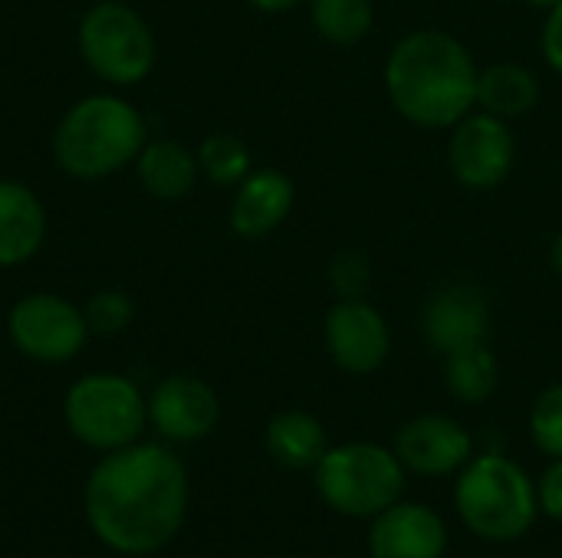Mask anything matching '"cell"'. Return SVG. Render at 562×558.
I'll use <instances>...</instances> for the list:
<instances>
[{
	"instance_id": "cell-17",
	"label": "cell",
	"mask_w": 562,
	"mask_h": 558,
	"mask_svg": "<svg viewBox=\"0 0 562 558\" xmlns=\"http://www.w3.org/2000/svg\"><path fill=\"white\" fill-rule=\"evenodd\" d=\"M135 171L142 187L158 201H181L198 184V155L184 148L175 138H155L145 141V148L135 158Z\"/></svg>"
},
{
	"instance_id": "cell-9",
	"label": "cell",
	"mask_w": 562,
	"mask_h": 558,
	"mask_svg": "<svg viewBox=\"0 0 562 558\" xmlns=\"http://www.w3.org/2000/svg\"><path fill=\"white\" fill-rule=\"evenodd\" d=\"M517 161V138L510 122L474 109L464 115L448 138V164L461 187L494 191L501 187Z\"/></svg>"
},
{
	"instance_id": "cell-28",
	"label": "cell",
	"mask_w": 562,
	"mask_h": 558,
	"mask_svg": "<svg viewBox=\"0 0 562 558\" xmlns=\"http://www.w3.org/2000/svg\"><path fill=\"white\" fill-rule=\"evenodd\" d=\"M247 3L254 10H260V13H286V10H296L306 0H247Z\"/></svg>"
},
{
	"instance_id": "cell-12",
	"label": "cell",
	"mask_w": 562,
	"mask_h": 558,
	"mask_svg": "<svg viewBox=\"0 0 562 558\" xmlns=\"http://www.w3.org/2000/svg\"><path fill=\"white\" fill-rule=\"evenodd\" d=\"M487 332H491V303L471 283L441 286L435 296H428L422 309V335L441 355L474 342H487Z\"/></svg>"
},
{
	"instance_id": "cell-15",
	"label": "cell",
	"mask_w": 562,
	"mask_h": 558,
	"mask_svg": "<svg viewBox=\"0 0 562 558\" xmlns=\"http://www.w3.org/2000/svg\"><path fill=\"white\" fill-rule=\"evenodd\" d=\"M296 187L293 181L277 168L250 171L231 201V230L244 240H260L273 234L293 210Z\"/></svg>"
},
{
	"instance_id": "cell-8",
	"label": "cell",
	"mask_w": 562,
	"mask_h": 558,
	"mask_svg": "<svg viewBox=\"0 0 562 558\" xmlns=\"http://www.w3.org/2000/svg\"><path fill=\"white\" fill-rule=\"evenodd\" d=\"M7 335L16 352L33 362L59 365L82 352L89 339L86 316L76 303L56 293H30L13 303L7 316Z\"/></svg>"
},
{
	"instance_id": "cell-6",
	"label": "cell",
	"mask_w": 562,
	"mask_h": 558,
	"mask_svg": "<svg viewBox=\"0 0 562 558\" xmlns=\"http://www.w3.org/2000/svg\"><path fill=\"white\" fill-rule=\"evenodd\" d=\"M76 46L86 66L112 86H135L148 79L158 59L155 33L138 10L122 0L92 3L76 30Z\"/></svg>"
},
{
	"instance_id": "cell-19",
	"label": "cell",
	"mask_w": 562,
	"mask_h": 558,
	"mask_svg": "<svg viewBox=\"0 0 562 558\" xmlns=\"http://www.w3.org/2000/svg\"><path fill=\"white\" fill-rule=\"evenodd\" d=\"M267 451L286 470H313L329 451L326 428L306 411H283L267 424Z\"/></svg>"
},
{
	"instance_id": "cell-14",
	"label": "cell",
	"mask_w": 562,
	"mask_h": 558,
	"mask_svg": "<svg viewBox=\"0 0 562 558\" xmlns=\"http://www.w3.org/2000/svg\"><path fill=\"white\" fill-rule=\"evenodd\" d=\"M148 418L168 441H201L221 418V401L211 385L191 375L165 378L148 398Z\"/></svg>"
},
{
	"instance_id": "cell-24",
	"label": "cell",
	"mask_w": 562,
	"mask_h": 558,
	"mask_svg": "<svg viewBox=\"0 0 562 558\" xmlns=\"http://www.w3.org/2000/svg\"><path fill=\"white\" fill-rule=\"evenodd\" d=\"M82 316H86L89 332H95V335H115V332H122L132 322L135 306H132V299L122 289H99L82 306Z\"/></svg>"
},
{
	"instance_id": "cell-4",
	"label": "cell",
	"mask_w": 562,
	"mask_h": 558,
	"mask_svg": "<svg viewBox=\"0 0 562 558\" xmlns=\"http://www.w3.org/2000/svg\"><path fill=\"white\" fill-rule=\"evenodd\" d=\"M454 506L474 536L487 543H514L530 533L540 500L530 474L517 460L481 454L458 474Z\"/></svg>"
},
{
	"instance_id": "cell-16",
	"label": "cell",
	"mask_w": 562,
	"mask_h": 558,
	"mask_svg": "<svg viewBox=\"0 0 562 558\" xmlns=\"http://www.w3.org/2000/svg\"><path fill=\"white\" fill-rule=\"evenodd\" d=\"M46 240V207L33 187L0 178V270L20 266L40 253Z\"/></svg>"
},
{
	"instance_id": "cell-25",
	"label": "cell",
	"mask_w": 562,
	"mask_h": 558,
	"mask_svg": "<svg viewBox=\"0 0 562 558\" xmlns=\"http://www.w3.org/2000/svg\"><path fill=\"white\" fill-rule=\"evenodd\" d=\"M329 286L339 299H366L372 286V263L359 250H342L329 263Z\"/></svg>"
},
{
	"instance_id": "cell-3",
	"label": "cell",
	"mask_w": 562,
	"mask_h": 558,
	"mask_svg": "<svg viewBox=\"0 0 562 558\" xmlns=\"http://www.w3.org/2000/svg\"><path fill=\"white\" fill-rule=\"evenodd\" d=\"M145 141L148 128L142 112L122 95L95 92L63 112L53 132V158L66 174L95 181L135 164Z\"/></svg>"
},
{
	"instance_id": "cell-26",
	"label": "cell",
	"mask_w": 562,
	"mask_h": 558,
	"mask_svg": "<svg viewBox=\"0 0 562 558\" xmlns=\"http://www.w3.org/2000/svg\"><path fill=\"white\" fill-rule=\"evenodd\" d=\"M540 49H543L547 66H550L557 76H562V0L557 7L547 10L543 33H540Z\"/></svg>"
},
{
	"instance_id": "cell-30",
	"label": "cell",
	"mask_w": 562,
	"mask_h": 558,
	"mask_svg": "<svg viewBox=\"0 0 562 558\" xmlns=\"http://www.w3.org/2000/svg\"><path fill=\"white\" fill-rule=\"evenodd\" d=\"M527 7H533V10H550V7H557L560 0H524Z\"/></svg>"
},
{
	"instance_id": "cell-18",
	"label": "cell",
	"mask_w": 562,
	"mask_h": 558,
	"mask_svg": "<svg viewBox=\"0 0 562 558\" xmlns=\"http://www.w3.org/2000/svg\"><path fill=\"white\" fill-rule=\"evenodd\" d=\"M543 89L537 72L520 62H491L477 76V109L504 122L530 115Z\"/></svg>"
},
{
	"instance_id": "cell-20",
	"label": "cell",
	"mask_w": 562,
	"mask_h": 558,
	"mask_svg": "<svg viewBox=\"0 0 562 558\" xmlns=\"http://www.w3.org/2000/svg\"><path fill=\"white\" fill-rule=\"evenodd\" d=\"M445 385L458 401L484 405L501 385V365H497V355L487 349V342H474L458 352H448L445 355Z\"/></svg>"
},
{
	"instance_id": "cell-11",
	"label": "cell",
	"mask_w": 562,
	"mask_h": 558,
	"mask_svg": "<svg viewBox=\"0 0 562 558\" xmlns=\"http://www.w3.org/2000/svg\"><path fill=\"white\" fill-rule=\"evenodd\" d=\"M395 454L405 470L422 477H448L468 467L474 457V437L454 418L418 414L395 434Z\"/></svg>"
},
{
	"instance_id": "cell-1",
	"label": "cell",
	"mask_w": 562,
	"mask_h": 558,
	"mask_svg": "<svg viewBox=\"0 0 562 558\" xmlns=\"http://www.w3.org/2000/svg\"><path fill=\"white\" fill-rule=\"evenodd\" d=\"M184 510L188 474L171 451L155 444L112 451L86 487V516L95 536L128 556L171 543Z\"/></svg>"
},
{
	"instance_id": "cell-7",
	"label": "cell",
	"mask_w": 562,
	"mask_h": 558,
	"mask_svg": "<svg viewBox=\"0 0 562 558\" xmlns=\"http://www.w3.org/2000/svg\"><path fill=\"white\" fill-rule=\"evenodd\" d=\"M63 414L82 444L95 451H119L142 434L148 405L128 378L102 372L79 378L66 391Z\"/></svg>"
},
{
	"instance_id": "cell-22",
	"label": "cell",
	"mask_w": 562,
	"mask_h": 558,
	"mask_svg": "<svg viewBox=\"0 0 562 558\" xmlns=\"http://www.w3.org/2000/svg\"><path fill=\"white\" fill-rule=\"evenodd\" d=\"M198 168L201 174L217 184V187H237L250 171H254V158L250 148L231 135V132H214L198 145Z\"/></svg>"
},
{
	"instance_id": "cell-10",
	"label": "cell",
	"mask_w": 562,
	"mask_h": 558,
	"mask_svg": "<svg viewBox=\"0 0 562 558\" xmlns=\"http://www.w3.org/2000/svg\"><path fill=\"white\" fill-rule=\"evenodd\" d=\"M329 358L349 375H372L392 352V329L369 299H339L323 322Z\"/></svg>"
},
{
	"instance_id": "cell-23",
	"label": "cell",
	"mask_w": 562,
	"mask_h": 558,
	"mask_svg": "<svg viewBox=\"0 0 562 558\" xmlns=\"http://www.w3.org/2000/svg\"><path fill=\"white\" fill-rule=\"evenodd\" d=\"M530 437L547 457H562V382L550 385L530 408Z\"/></svg>"
},
{
	"instance_id": "cell-5",
	"label": "cell",
	"mask_w": 562,
	"mask_h": 558,
	"mask_svg": "<svg viewBox=\"0 0 562 558\" xmlns=\"http://www.w3.org/2000/svg\"><path fill=\"white\" fill-rule=\"evenodd\" d=\"M319 497L342 516H379L402 500L405 464L379 444H339L313 467Z\"/></svg>"
},
{
	"instance_id": "cell-21",
	"label": "cell",
	"mask_w": 562,
	"mask_h": 558,
	"mask_svg": "<svg viewBox=\"0 0 562 558\" xmlns=\"http://www.w3.org/2000/svg\"><path fill=\"white\" fill-rule=\"evenodd\" d=\"M313 30L336 46L362 43L375 26L372 0H306Z\"/></svg>"
},
{
	"instance_id": "cell-29",
	"label": "cell",
	"mask_w": 562,
	"mask_h": 558,
	"mask_svg": "<svg viewBox=\"0 0 562 558\" xmlns=\"http://www.w3.org/2000/svg\"><path fill=\"white\" fill-rule=\"evenodd\" d=\"M550 266H553V273L562 280V227L557 230L553 243H550Z\"/></svg>"
},
{
	"instance_id": "cell-13",
	"label": "cell",
	"mask_w": 562,
	"mask_h": 558,
	"mask_svg": "<svg viewBox=\"0 0 562 558\" xmlns=\"http://www.w3.org/2000/svg\"><path fill=\"white\" fill-rule=\"evenodd\" d=\"M448 526L422 503H392L369 529V558H445Z\"/></svg>"
},
{
	"instance_id": "cell-2",
	"label": "cell",
	"mask_w": 562,
	"mask_h": 558,
	"mask_svg": "<svg viewBox=\"0 0 562 558\" xmlns=\"http://www.w3.org/2000/svg\"><path fill=\"white\" fill-rule=\"evenodd\" d=\"M382 76L392 109L418 128H454L477 109L481 66L445 30L405 33L389 49Z\"/></svg>"
},
{
	"instance_id": "cell-27",
	"label": "cell",
	"mask_w": 562,
	"mask_h": 558,
	"mask_svg": "<svg viewBox=\"0 0 562 558\" xmlns=\"http://www.w3.org/2000/svg\"><path fill=\"white\" fill-rule=\"evenodd\" d=\"M537 500H540V510H543L550 520H560L562 523V457H557V460L547 467V474L540 477Z\"/></svg>"
}]
</instances>
